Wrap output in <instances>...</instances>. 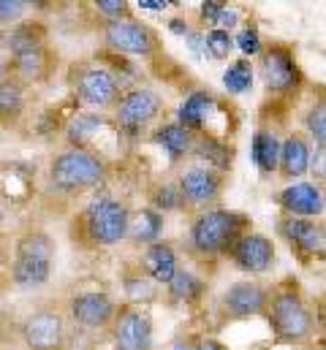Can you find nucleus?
Returning a JSON list of instances; mask_svg holds the SVG:
<instances>
[{
	"mask_svg": "<svg viewBox=\"0 0 326 350\" xmlns=\"http://www.w3.org/2000/svg\"><path fill=\"white\" fill-rule=\"evenodd\" d=\"M131 209L114 196L92 198L71 223V239L84 250H106L125 242Z\"/></svg>",
	"mask_w": 326,
	"mask_h": 350,
	"instance_id": "nucleus-1",
	"label": "nucleus"
},
{
	"mask_svg": "<svg viewBox=\"0 0 326 350\" xmlns=\"http://www.w3.org/2000/svg\"><path fill=\"white\" fill-rule=\"evenodd\" d=\"M264 318L277 345H305L316 337V315L297 282L269 288Z\"/></svg>",
	"mask_w": 326,
	"mask_h": 350,
	"instance_id": "nucleus-2",
	"label": "nucleus"
},
{
	"mask_svg": "<svg viewBox=\"0 0 326 350\" xmlns=\"http://www.w3.org/2000/svg\"><path fill=\"white\" fill-rule=\"evenodd\" d=\"M244 231H250V217L244 212L207 206L196 212L188 231V242L190 250L201 258H223Z\"/></svg>",
	"mask_w": 326,
	"mask_h": 350,
	"instance_id": "nucleus-3",
	"label": "nucleus"
},
{
	"mask_svg": "<svg viewBox=\"0 0 326 350\" xmlns=\"http://www.w3.org/2000/svg\"><path fill=\"white\" fill-rule=\"evenodd\" d=\"M58 256L55 239L41 231L30 228L25 231L14 245V258L8 261V280L19 291H38L52 277V263Z\"/></svg>",
	"mask_w": 326,
	"mask_h": 350,
	"instance_id": "nucleus-4",
	"label": "nucleus"
},
{
	"mask_svg": "<svg viewBox=\"0 0 326 350\" xmlns=\"http://www.w3.org/2000/svg\"><path fill=\"white\" fill-rule=\"evenodd\" d=\"M106 161L84 147H68L49 163V185L63 196H82L103 185Z\"/></svg>",
	"mask_w": 326,
	"mask_h": 350,
	"instance_id": "nucleus-5",
	"label": "nucleus"
},
{
	"mask_svg": "<svg viewBox=\"0 0 326 350\" xmlns=\"http://www.w3.org/2000/svg\"><path fill=\"white\" fill-rule=\"evenodd\" d=\"M114 125L123 136H142L145 131H150V125L161 117L163 98L150 88H134L128 92H120L117 103H114Z\"/></svg>",
	"mask_w": 326,
	"mask_h": 350,
	"instance_id": "nucleus-6",
	"label": "nucleus"
},
{
	"mask_svg": "<svg viewBox=\"0 0 326 350\" xmlns=\"http://www.w3.org/2000/svg\"><path fill=\"white\" fill-rule=\"evenodd\" d=\"M68 334V315L55 307L36 310L19 323V337L27 350H66Z\"/></svg>",
	"mask_w": 326,
	"mask_h": 350,
	"instance_id": "nucleus-7",
	"label": "nucleus"
},
{
	"mask_svg": "<svg viewBox=\"0 0 326 350\" xmlns=\"http://www.w3.org/2000/svg\"><path fill=\"white\" fill-rule=\"evenodd\" d=\"M114 350H155V326L147 307L123 304L109 326Z\"/></svg>",
	"mask_w": 326,
	"mask_h": 350,
	"instance_id": "nucleus-8",
	"label": "nucleus"
},
{
	"mask_svg": "<svg viewBox=\"0 0 326 350\" xmlns=\"http://www.w3.org/2000/svg\"><path fill=\"white\" fill-rule=\"evenodd\" d=\"M177 190H179L182 209L201 212V209L221 201V196L226 190V172H218V169L204 166V163L190 166L182 172L179 182H177Z\"/></svg>",
	"mask_w": 326,
	"mask_h": 350,
	"instance_id": "nucleus-9",
	"label": "nucleus"
},
{
	"mask_svg": "<svg viewBox=\"0 0 326 350\" xmlns=\"http://www.w3.org/2000/svg\"><path fill=\"white\" fill-rule=\"evenodd\" d=\"M277 234L305 266H310L313 261H324L326 231L318 217H291V215H286L277 223Z\"/></svg>",
	"mask_w": 326,
	"mask_h": 350,
	"instance_id": "nucleus-10",
	"label": "nucleus"
},
{
	"mask_svg": "<svg viewBox=\"0 0 326 350\" xmlns=\"http://www.w3.org/2000/svg\"><path fill=\"white\" fill-rule=\"evenodd\" d=\"M266 299H269V288L253 280H240L234 285H229L221 296L218 312H221V323H237V321H250V318H264L266 312Z\"/></svg>",
	"mask_w": 326,
	"mask_h": 350,
	"instance_id": "nucleus-11",
	"label": "nucleus"
},
{
	"mask_svg": "<svg viewBox=\"0 0 326 350\" xmlns=\"http://www.w3.org/2000/svg\"><path fill=\"white\" fill-rule=\"evenodd\" d=\"M117 307L106 291H79L68 299V321L82 332H109Z\"/></svg>",
	"mask_w": 326,
	"mask_h": 350,
	"instance_id": "nucleus-12",
	"label": "nucleus"
},
{
	"mask_svg": "<svg viewBox=\"0 0 326 350\" xmlns=\"http://www.w3.org/2000/svg\"><path fill=\"white\" fill-rule=\"evenodd\" d=\"M120 79L114 71L103 68V66H84L74 82V92L79 98L82 106L92 109V111H109L114 109L117 98H120Z\"/></svg>",
	"mask_w": 326,
	"mask_h": 350,
	"instance_id": "nucleus-13",
	"label": "nucleus"
},
{
	"mask_svg": "<svg viewBox=\"0 0 326 350\" xmlns=\"http://www.w3.org/2000/svg\"><path fill=\"white\" fill-rule=\"evenodd\" d=\"M103 41L109 49H114L120 55H134V57H147L158 46L155 30L145 22L131 19V16L109 19V25L103 30Z\"/></svg>",
	"mask_w": 326,
	"mask_h": 350,
	"instance_id": "nucleus-14",
	"label": "nucleus"
},
{
	"mask_svg": "<svg viewBox=\"0 0 326 350\" xmlns=\"http://www.w3.org/2000/svg\"><path fill=\"white\" fill-rule=\"evenodd\" d=\"M218 117H226V109L221 106V100L210 92V90H193L190 95H185V100L177 109V122L185 125L193 133H207V136H218L226 139L218 128Z\"/></svg>",
	"mask_w": 326,
	"mask_h": 350,
	"instance_id": "nucleus-15",
	"label": "nucleus"
},
{
	"mask_svg": "<svg viewBox=\"0 0 326 350\" xmlns=\"http://www.w3.org/2000/svg\"><path fill=\"white\" fill-rule=\"evenodd\" d=\"M226 258L234 263V269H240L244 274H266L277 263V250H275V242L269 237L255 234V231H244L231 245Z\"/></svg>",
	"mask_w": 326,
	"mask_h": 350,
	"instance_id": "nucleus-16",
	"label": "nucleus"
},
{
	"mask_svg": "<svg viewBox=\"0 0 326 350\" xmlns=\"http://www.w3.org/2000/svg\"><path fill=\"white\" fill-rule=\"evenodd\" d=\"M261 77H264L266 90L275 95L294 92L302 82V71L286 46H272L261 52Z\"/></svg>",
	"mask_w": 326,
	"mask_h": 350,
	"instance_id": "nucleus-17",
	"label": "nucleus"
},
{
	"mask_svg": "<svg viewBox=\"0 0 326 350\" xmlns=\"http://www.w3.org/2000/svg\"><path fill=\"white\" fill-rule=\"evenodd\" d=\"M277 206L291 217H321L324 215V190L313 182H291L275 196Z\"/></svg>",
	"mask_w": 326,
	"mask_h": 350,
	"instance_id": "nucleus-18",
	"label": "nucleus"
},
{
	"mask_svg": "<svg viewBox=\"0 0 326 350\" xmlns=\"http://www.w3.org/2000/svg\"><path fill=\"white\" fill-rule=\"evenodd\" d=\"M310 158H313V144L305 133H288L280 142V158H277V174L288 182L299 179L310 172Z\"/></svg>",
	"mask_w": 326,
	"mask_h": 350,
	"instance_id": "nucleus-19",
	"label": "nucleus"
},
{
	"mask_svg": "<svg viewBox=\"0 0 326 350\" xmlns=\"http://www.w3.org/2000/svg\"><path fill=\"white\" fill-rule=\"evenodd\" d=\"M120 285H123V293H125L128 304L150 307L161 299V285L142 266H125L120 271Z\"/></svg>",
	"mask_w": 326,
	"mask_h": 350,
	"instance_id": "nucleus-20",
	"label": "nucleus"
},
{
	"mask_svg": "<svg viewBox=\"0 0 326 350\" xmlns=\"http://www.w3.org/2000/svg\"><path fill=\"white\" fill-rule=\"evenodd\" d=\"M139 266H142L158 285H166V282L171 280V274L177 271L179 261H177V253H174V247H171L168 242L155 239V242L145 245V253H142Z\"/></svg>",
	"mask_w": 326,
	"mask_h": 350,
	"instance_id": "nucleus-21",
	"label": "nucleus"
},
{
	"mask_svg": "<svg viewBox=\"0 0 326 350\" xmlns=\"http://www.w3.org/2000/svg\"><path fill=\"white\" fill-rule=\"evenodd\" d=\"M250 158L258 169V174L264 179H269L272 174H277V158H280V139L275 131L269 128H258L250 139Z\"/></svg>",
	"mask_w": 326,
	"mask_h": 350,
	"instance_id": "nucleus-22",
	"label": "nucleus"
},
{
	"mask_svg": "<svg viewBox=\"0 0 326 350\" xmlns=\"http://www.w3.org/2000/svg\"><path fill=\"white\" fill-rule=\"evenodd\" d=\"M190 155L201 158L204 166H212L218 172H229L234 163V147H229L226 139L207 136V133H193V147Z\"/></svg>",
	"mask_w": 326,
	"mask_h": 350,
	"instance_id": "nucleus-23",
	"label": "nucleus"
},
{
	"mask_svg": "<svg viewBox=\"0 0 326 350\" xmlns=\"http://www.w3.org/2000/svg\"><path fill=\"white\" fill-rule=\"evenodd\" d=\"M207 291V282L193 271V269H185V266H177V271L171 274V280L166 282V296L171 304H196Z\"/></svg>",
	"mask_w": 326,
	"mask_h": 350,
	"instance_id": "nucleus-24",
	"label": "nucleus"
},
{
	"mask_svg": "<svg viewBox=\"0 0 326 350\" xmlns=\"http://www.w3.org/2000/svg\"><path fill=\"white\" fill-rule=\"evenodd\" d=\"M153 142L168 155L171 163H177V161H182V158L190 155V147H193V131H188L185 125H179V122L174 120V122L161 125V128L153 133Z\"/></svg>",
	"mask_w": 326,
	"mask_h": 350,
	"instance_id": "nucleus-25",
	"label": "nucleus"
},
{
	"mask_svg": "<svg viewBox=\"0 0 326 350\" xmlns=\"http://www.w3.org/2000/svg\"><path fill=\"white\" fill-rule=\"evenodd\" d=\"M163 234V215L153 206H145V209H136L131 212V220H128V234L125 239L134 242V245H150L155 239H161Z\"/></svg>",
	"mask_w": 326,
	"mask_h": 350,
	"instance_id": "nucleus-26",
	"label": "nucleus"
},
{
	"mask_svg": "<svg viewBox=\"0 0 326 350\" xmlns=\"http://www.w3.org/2000/svg\"><path fill=\"white\" fill-rule=\"evenodd\" d=\"M8 66H14L19 79L41 82L47 77V49H44V44H33V46L11 52V63Z\"/></svg>",
	"mask_w": 326,
	"mask_h": 350,
	"instance_id": "nucleus-27",
	"label": "nucleus"
},
{
	"mask_svg": "<svg viewBox=\"0 0 326 350\" xmlns=\"http://www.w3.org/2000/svg\"><path fill=\"white\" fill-rule=\"evenodd\" d=\"M253 79H255V74H253L250 60H237V63H231V66L223 71V88L229 90L231 95H244V92H250V90H253Z\"/></svg>",
	"mask_w": 326,
	"mask_h": 350,
	"instance_id": "nucleus-28",
	"label": "nucleus"
},
{
	"mask_svg": "<svg viewBox=\"0 0 326 350\" xmlns=\"http://www.w3.org/2000/svg\"><path fill=\"white\" fill-rule=\"evenodd\" d=\"M25 106V90L16 79L5 77L0 82V114L3 117H16Z\"/></svg>",
	"mask_w": 326,
	"mask_h": 350,
	"instance_id": "nucleus-29",
	"label": "nucleus"
},
{
	"mask_svg": "<svg viewBox=\"0 0 326 350\" xmlns=\"http://www.w3.org/2000/svg\"><path fill=\"white\" fill-rule=\"evenodd\" d=\"M204 41H207V52H210V57H212V60H226V57L234 52L231 30L212 27L210 33H204Z\"/></svg>",
	"mask_w": 326,
	"mask_h": 350,
	"instance_id": "nucleus-30",
	"label": "nucleus"
},
{
	"mask_svg": "<svg viewBox=\"0 0 326 350\" xmlns=\"http://www.w3.org/2000/svg\"><path fill=\"white\" fill-rule=\"evenodd\" d=\"M150 206L153 209H158L161 215L166 212H177V209H182V201H179V190H177V185H158L153 193H150Z\"/></svg>",
	"mask_w": 326,
	"mask_h": 350,
	"instance_id": "nucleus-31",
	"label": "nucleus"
},
{
	"mask_svg": "<svg viewBox=\"0 0 326 350\" xmlns=\"http://www.w3.org/2000/svg\"><path fill=\"white\" fill-rule=\"evenodd\" d=\"M305 128H308V136L316 142V150H326V111L324 103L313 106L305 117Z\"/></svg>",
	"mask_w": 326,
	"mask_h": 350,
	"instance_id": "nucleus-32",
	"label": "nucleus"
},
{
	"mask_svg": "<svg viewBox=\"0 0 326 350\" xmlns=\"http://www.w3.org/2000/svg\"><path fill=\"white\" fill-rule=\"evenodd\" d=\"M234 49H240L244 57H255V55H261V52H264V46H261V33H258L255 27H244V30H240V36L234 38Z\"/></svg>",
	"mask_w": 326,
	"mask_h": 350,
	"instance_id": "nucleus-33",
	"label": "nucleus"
},
{
	"mask_svg": "<svg viewBox=\"0 0 326 350\" xmlns=\"http://www.w3.org/2000/svg\"><path fill=\"white\" fill-rule=\"evenodd\" d=\"M27 0H0V25H14L27 14Z\"/></svg>",
	"mask_w": 326,
	"mask_h": 350,
	"instance_id": "nucleus-34",
	"label": "nucleus"
},
{
	"mask_svg": "<svg viewBox=\"0 0 326 350\" xmlns=\"http://www.w3.org/2000/svg\"><path fill=\"white\" fill-rule=\"evenodd\" d=\"M92 3H95V8H98L103 16H109V19H123V16L131 14L128 0H92Z\"/></svg>",
	"mask_w": 326,
	"mask_h": 350,
	"instance_id": "nucleus-35",
	"label": "nucleus"
},
{
	"mask_svg": "<svg viewBox=\"0 0 326 350\" xmlns=\"http://www.w3.org/2000/svg\"><path fill=\"white\" fill-rule=\"evenodd\" d=\"M182 38H185V44H188V52H190L196 60H212V57H210V52H207L204 33H199V30H188Z\"/></svg>",
	"mask_w": 326,
	"mask_h": 350,
	"instance_id": "nucleus-36",
	"label": "nucleus"
},
{
	"mask_svg": "<svg viewBox=\"0 0 326 350\" xmlns=\"http://www.w3.org/2000/svg\"><path fill=\"white\" fill-rule=\"evenodd\" d=\"M212 25H215V27H221V30H231V27H237V25H240V11H237L234 5H229V3H226V5L221 8V14L215 16V22H212Z\"/></svg>",
	"mask_w": 326,
	"mask_h": 350,
	"instance_id": "nucleus-37",
	"label": "nucleus"
},
{
	"mask_svg": "<svg viewBox=\"0 0 326 350\" xmlns=\"http://www.w3.org/2000/svg\"><path fill=\"white\" fill-rule=\"evenodd\" d=\"M223 5H226V0H201V11H199L201 22H210V25H212Z\"/></svg>",
	"mask_w": 326,
	"mask_h": 350,
	"instance_id": "nucleus-38",
	"label": "nucleus"
},
{
	"mask_svg": "<svg viewBox=\"0 0 326 350\" xmlns=\"http://www.w3.org/2000/svg\"><path fill=\"white\" fill-rule=\"evenodd\" d=\"M193 350H231V348H226V345L218 342V340L204 337V340H196V342H193Z\"/></svg>",
	"mask_w": 326,
	"mask_h": 350,
	"instance_id": "nucleus-39",
	"label": "nucleus"
},
{
	"mask_svg": "<svg viewBox=\"0 0 326 350\" xmlns=\"http://www.w3.org/2000/svg\"><path fill=\"white\" fill-rule=\"evenodd\" d=\"M168 30H171L174 36H185L190 27H188V22H185V19H171V22H168Z\"/></svg>",
	"mask_w": 326,
	"mask_h": 350,
	"instance_id": "nucleus-40",
	"label": "nucleus"
},
{
	"mask_svg": "<svg viewBox=\"0 0 326 350\" xmlns=\"http://www.w3.org/2000/svg\"><path fill=\"white\" fill-rule=\"evenodd\" d=\"M5 282H11V280H8V258H5V253L0 250V288H3Z\"/></svg>",
	"mask_w": 326,
	"mask_h": 350,
	"instance_id": "nucleus-41",
	"label": "nucleus"
},
{
	"mask_svg": "<svg viewBox=\"0 0 326 350\" xmlns=\"http://www.w3.org/2000/svg\"><path fill=\"white\" fill-rule=\"evenodd\" d=\"M139 5L147 8V11H163L168 3H166V0H139Z\"/></svg>",
	"mask_w": 326,
	"mask_h": 350,
	"instance_id": "nucleus-42",
	"label": "nucleus"
},
{
	"mask_svg": "<svg viewBox=\"0 0 326 350\" xmlns=\"http://www.w3.org/2000/svg\"><path fill=\"white\" fill-rule=\"evenodd\" d=\"M5 77H11V68H8V60L0 55V82H3Z\"/></svg>",
	"mask_w": 326,
	"mask_h": 350,
	"instance_id": "nucleus-43",
	"label": "nucleus"
},
{
	"mask_svg": "<svg viewBox=\"0 0 326 350\" xmlns=\"http://www.w3.org/2000/svg\"><path fill=\"white\" fill-rule=\"evenodd\" d=\"M49 3H52V0H27V5H33V8H38V11H47Z\"/></svg>",
	"mask_w": 326,
	"mask_h": 350,
	"instance_id": "nucleus-44",
	"label": "nucleus"
}]
</instances>
